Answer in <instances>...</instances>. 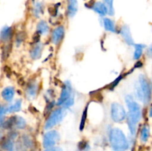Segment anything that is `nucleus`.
<instances>
[{
	"label": "nucleus",
	"instance_id": "f257e3e1",
	"mask_svg": "<svg viewBox=\"0 0 152 151\" xmlns=\"http://www.w3.org/2000/svg\"><path fill=\"white\" fill-rule=\"evenodd\" d=\"M109 142L114 151H126L129 144L124 133L119 128H114L109 134Z\"/></svg>",
	"mask_w": 152,
	"mask_h": 151
},
{
	"label": "nucleus",
	"instance_id": "f03ea898",
	"mask_svg": "<svg viewBox=\"0 0 152 151\" xmlns=\"http://www.w3.org/2000/svg\"><path fill=\"white\" fill-rule=\"evenodd\" d=\"M126 102L128 107L129 109V113L128 114L130 118H132L134 121L138 123L140 119L141 118V109L139 104L137 103L132 96L128 95L126 97Z\"/></svg>",
	"mask_w": 152,
	"mask_h": 151
},
{
	"label": "nucleus",
	"instance_id": "7ed1b4c3",
	"mask_svg": "<svg viewBox=\"0 0 152 151\" xmlns=\"http://www.w3.org/2000/svg\"><path fill=\"white\" fill-rule=\"evenodd\" d=\"M65 114H66V111L63 107L53 111V113L50 114V116L48 117V118L46 121L45 124V129L49 130V129H51L52 127H53L57 124H59L63 119Z\"/></svg>",
	"mask_w": 152,
	"mask_h": 151
},
{
	"label": "nucleus",
	"instance_id": "20e7f679",
	"mask_svg": "<svg viewBox=\"0 0 152 151\" xmlns=\"http://www.w3.org/2000/svg\"><path fill=\"white\" fill-rule=\"evenodd\" d=\"M139 84L140 87L141 91H142L143 100L142 102L144 104L148 105L151 101V87L150 85L149 81L143 75H140L139 77Z\"/></svg>",
	"mask_w": 152,
	"mask_h": 151
},
{
	"label": "nucleus",
	"instance_id": "39448f33",
	"mask_svg": "<svg viewBox=\"0 0 152 151\" xmlns=\"http://www.w3.org/2000/svg\"><path fill=\"white\" fill-rule=\"evenodd\" d=\"M111 118L115 122H121L126 118V113L124 107L120 104L114 102L111 107Z\"/></svg>",
	"mask_w": 152,
	"mask_h": 151
},
{
	"label": "nucleus",
	"instance_id": "423d86ee",
	"mask_svg": "<svg viewBox=\"0 0 152 151\" xmlns=\"http://www.w3.org/2000/svg\"><path fill=\"white\" fill-rule=\"evenodd\" d=\"M60 139V135L56 130H50L44 135L43 137V147L45 148L54 147L56 142Z\"/></svg>",
	"mask_w": 152,
	"mask_h": 151
},
{
	"label": "nucleus",
	"instance_id": "0eeeda50",
	"mask_svg": "<svg viewBox=\"0 0 152 151\" xmlns=\"http://www.w3.org/2000/svg\"><path fill=\"white\" fill-rule=\"evenodd\" d=\"M1 125L4 128H11L13 127L17 129H24L26 127V121L22 117L16 115L4 121Z\"/></svg>",
	"mask_w": 152,
	"mask_h": 151
},
{
	"label": "nucleus",
	"instance_id": "6e6552de",
	"mask_svg": "<svg viewBox=\"0 0 152 151\" xmlns=\"http://www.w3.org/2000/svg\"><path fill=\"white\" fill-rule=\"evenodd\" d=\"M72 95V87H71V83L69 81H66L62 89L60 96H59V99H58L57 105L61 106V105H63Z\"/></svg>",
	"mask_w": 152,
	"mask_h": 151
},
{
	"label": "nucleus",
	"instance_id": "1a4fd4ad",
	"mask_svg": "<svg viewBox=\"0 0 152 151\" xmlns=\"http://www.w3.org/2000/svg\"><path fill=\"white\" fill-rule=\"evenodd\" d=\"M39 91V84L37 81H31L28 83V86L25 92H26V96L28 99L31 100L35 99L37 96V93Z\"/></svg>",
	"mask_w": 152,
	"mask_h": 151
},
{
	"label": "nucleus",
	"instance_id": "9d476101",
	"mask_svg": "<svg viewBox=\"0 0 152 151\" xmlns=\"http://www.w3.org/2000/svg\"><path fill=\"white\" fill-rule=\"evenodd\" d=\"M65 35V28L64 26H58L53 30L51 36L52 42L54 44H58L62 41Z\"/></svg>",
	"mask_w": 152,
	"mask_h": 151
},
{
	"label": "nucleus",
	"instance_id": "9b49d317",
	"mask_svg": "<svg viewBox=\"0 0 152 151\" xmlns=\"http://www.w3.org/2000/svg\"><path fill=\"white\" fill-rule=\"evenodd\" d=\"M120 34H121V36L123 37L124 41L126 42V44H128L130 46L134 44L133 37H132V33H131L130 28H129L128 25H124V26L122 27Z\"/></svg>",
	"mask_w": 152,
	"mask_h": 151
},
{
	"label": "nucleus",
	"instance_id": "f8f14e48",
	"mask_svg": "<svg viewBox=\"0 0 152 151\" xmlns=\"http://www.w3.org/2000/svg\"><path fill=\"white\" fill-rule=\"evenodd\" d=\"M13 35V30L10 27H4L0 32V39L3 42L10 41Z\"/></svg>",
	"mask_w": 152,
	"mask_h": 151
},
{
	"label": "nucleus",
	"instance_id": "ddd939ff",
	"mask_svg": "<svg viewBox=\"0 0 152 151\" xmlns=\"http://www.w3.org/2000/svg\"><path fill=\"white\" fill-rule=\"evenodd\" d=\"M78 10V1L77 0H68V16L72 18L75 16Z\"/></svg>",
	"mask_w": 152,
	"mask_h": 151
},
{
	"label": "nucleus",
	"instance_id": "4468645a",
	"mask_svg": "<svg viewBox=\"0 0 152 151\" xmlns=\"http://www.w3.org/2000/svg\"><path fill=\"white\" fill-rule=\"evenodd\" d=\"M43 44L42 43H37L31 50V56L33 59H38L41 57L42 53Z\"/></svg>",
	"mask_w": 152,
	"mask_h": 151
},
{
	"label": "nucleus",
	"instance_id": "2eb2a0df",
	"mask_svg": "<svg viewBox=\"0 0 152 151\" xmlns=\"http://www.w3.org/2000/svg\"><path fill=\"white\" fill-rule=\"evenodd\" d=\"M15 94V90L12 87H7L4 88L1 92V96L3 99L7 102H11Z\"/></svg>",
	"mask_w": 152,
	"mask_h": 151
},
{
	"label": "nucleus",
	"instance_id": "dca6fc26",
	"mask_svg": "<svg viewBox=\"0 0 152 151\" xmlns=\"http://www.w3.org/2000/svg\"><path fill=\"white\" fill-rule=\"evenodd\" d=\"M92 9L94 10L96 13H99V15L102 16H105L107 14V8L105 6V4L100 1H97V2L94 3L93 6H92Z\"/></svg>",
	"mask_w": 152,
	"mask_h": 151
},
{
	"label": "nucleus",
	"instance_id": "f3484780",
	"mask_svg": "<svg viewBox=\"0 0 152 151\" xmlns=\"http://www.w3.org/2000/svg\"><path fill=\"white\" fill-rule=\"evenodd\" d=\"M37 33H38L39 34L45 35V34L48 33V32L49 27L45 21H40V22L37 24Z\"/></svg>",
	"mask_w": 152,
	"mask_h": 151
},
{
	"label": "nucleus",
	"instance_id": "a211bd4d",
	"mask_svg": "<svg viewBox=\"0 0 152 151\" xmlns=\"http://www.w3.org/2000/svg\"><path fill=\"white\" fill-rule=\"evenodd\" d=\"M22 99H18V100H16V102L13 105H10V107H7V113L19 112L21 110V107H22Z\"/></svg>",
	"mask_w": 152,
	"mask_h": 151
},
{
	"label": "nucleus",
	"instance_id": "6ab92c4d",
	"mask_svg": "<svg viewBox=\"0 0 152 151\" xmlns=\"http://www.w3.org/2000/svg\"><path fill=\"white\" fill-rule=\"evenodd\" d=\"M150 136V129L148 124H144L143 127H142L141 130L140 138L141 140L143 142H146L148 140V138Z\"/></svg>",
	"mask_w": 152,
	"mask_h": 151
},
{
	"label": "nucleus",
	"instance_id": "aec40b11",
	"mask_svg": "<svg viewBox=\"0 0 152 151\" xmlns=\"http://www.w3.org/2000/svg\"><path fill=\"white\" fill-rule=\"evenodd\" d=\"M103 25L105 27V30L110 32H116L115 26H114V23L112 20H111L108 18H105L103 19Z\"/></svg>",
	"mask_w": 152,
	"mask_h": 151
},
{
	"label": "nucleus",
	"instance_id": "412c9836",
	"mask_svg": "<svg viewBox=\"0 0 152 151\" xmlns=\"http://www.w3.org/2000/svg\"><path fill=\"white\" fill-rule=\"evenodd\" d=\"M127 122L131 133H132V135H135V133H136L137 132V122L134 121V120L132 119V118H130L129 115H128L127 117Z\"/></svg>",
	"mask_w": 152,
	"mask_h": 151
},
{
	"label": "nucleus",
	"instance_id": "4be33fe9",
	"mask_svg": "<svg viewBox=\"0 0 152 151\" xmlns=\"http://www.w3.org/2000/svg\"><path fill=\"white\" fill-rule=\"evenodd\" d=\"M104 4L107 8V13L110 16H113L114 14V0H104Z\"/></svg>",
	"mask_w": 152,
	"mask_h": 151
},
{
	"label": "nucleus",
	"instance_id": "5701e85b",
	"mask_svg": "<svg viewBox=\"0 0 152 151\" xmlns=\"http://www.w3.org/2000/svg\"><path fill=\"white\" fill-rule=\"evenodd\" d=\"M1 147L7 151H13V149H14L13 142L10 139H5L4 141H3L2 144H1Z\"/></svg>",
	"mask_w": 152,
	"mask_h": 151
},
{
	"label": "nucleus",
	"instance_id": "b1692460",
	"mask_svg": "<svg viewBox=\"0 0 152 151\" xmlns=\"http://www.w3.org/2000/svg\"><path fill=\"white\" fill-rule=\"evenodd\" d=\"M136 47L135 49L134 53V59H138L141 57L142 54V48L145 47V45H142V44H134Z\"/></svg>",
	"mask_w": 152,
	"mask_h": 151
},
{
	"label": "nucleus",
	"instance_id": "393cba45",
	"mask_svg": "<svg viewBox=\"0 0 152 151\" xmlns=\"http://www.w3.org/2000/svg\"><path fill=\"white\" fill-rule=\"evenodd\" d=\"M88 105L85 108L84 111H83V115H82V118H81V121H80V130H83L85 127V124H86V118H87V113H88Z\"/></svg>",
	"mask_w": 152,
	"mask_h": 151
},
{
	"label": "nucleus",
	"instance_id": "a878e982",
	"mask_svg": "<svg viewBox=\"0 0 152 151\" xmlns=\"http://www.w3.org/2000/svg\"><path fill=\"white\" fill-rule=\"evenodd\" d=\"M7 113V107L2 105H0V125L3 124L5 114Z\"/></svg>",
	"mask_w": 152,
	"mask_h": 151
},
{
	"label": "nucleus",
	"instance_id": "bb28decb",
	"mask_svg": "<svg viewBox=\"0 0 152 151\" xmlns=\"http://www.w3.org/2000/svg\"><path fill=\"white\" fill-rule=\"evenodd\" d=\"M74 94H73L72 96H71V97H70L69 99H68V100H67L63 105H62V107H63L64 109H67V108L71 107L74 105Z\"/></svg>",
	"mask_w": 152,
	"mask_h": 151
},
{
	"label": "nucleus",
	"instance_id": "cd10ccee",
	"mask_svg": "<svg viewBox=\"0 0 152 151\" xmlns=\"http://www.w3.org/2000/svg\"><path fill=\"white\" fill-rule=\"evenodd\" d=\"M25 34L23 32H19L18 33L17 35H16V42L18 45L21 44L22 41L25 40Z\"/></svg>",
	"mask_w": 152,
	"mask_h": 151
},
{
	"label": "nucleus",
	"instance_id": "c85d7f7f",
	"mask_svg": "<svg viewBox=\"0 0 152 151\" xmlns=\"http://www.w3.org/2000/svg\"><path fill=\"white\" fill-rule=\"evenodd\" d=\"M40 13H42V4L41 3H37L35 5L34 13L36 15H39Z\"/></svg>",
	"mask_w": 152,
	"mask_h": 151
},
{
	"label": "nucleus",
	"instance_id": "c756f323",
	"mask_svg": "<svg viewBox=\"0 0 152 151\" xmlns=\"http://www.w3.org/2000/svg\"><path fill=\"white\" fill-rule=\"evenodd\" d=\"M9 45H6L5 47H4V50H3V52H2V59H7V57L8 56L9 53H10V47H8Z\"/></svg>",
	"mask_w": 152,
	"mask_h": 151
},
{
	"label": "nucleus",
	"instance_id": "7c9ffc66",
	"mask_svg": "<svg viewBox=\"0 0 152 151\" xmlns=\"http://www.w3.org/2000/svg\"><path fill=\"white\" fill-rule=\"evenodd\" d=\"M123 75H120V76L117 78V79H115L112 83H111V84H110L109 88L111 89V90H112V89H114V87L117 85V84L120 82V81L122 79V78H123Z\"/></svg>",
	"mask_w": 152,
	"mask_h": 151
},
{
	"label": "nucleus",
	"instance_id": "2f4dec72",
	"mask_svg": "<svg viewBox=\"0 0 152 151\" xmlns=\"http://www.w3.org/2000/svg\"><path fill=\"white\" fill-rule=\"evenodd\" d=\"M103 97H102L101 93H93V100L96 101V102H102Z\"/></svg>",
	"mask_w": 152,
	"mask_h": 151
},
{
	"label": "nucleus",
	"instance_id": "473e14b6",
	"mask_svg": "<svg viewBox=\"0 0 152 151\" xmlns=\"http://www.w3.org/2000/svg\"><path fill=\"white\" fill-rule=\"evenodd\" d=\"M45 151H62V149L60 147H51L46 148Z\"/></svg>",
	"mask_w": 152,
	"mask_h": 151
},
{
	"label": "nucleus",
	"instance_id": "72a5a7b5",
	"mask_svg": "<svg viewBox=\"0 0 152 151\" xmlns=\"http://www.w3.org/2000/svg\"><path fill=\"white\" fill-rule=\"evenodd\" d=\"M142 65V62H137V63L136 65H135V68H140V67H141Z\"/></svg>",
	"mask_w": 152,
	"mask_h": 151
},
{
	"label": "nucleus",
	"instance_id": "f704fd0d",
	"mask_svg": "<svg viewBox=\"0 0 152 151\" xmlns=\"http://www.w3.org/2000/svg\"><path fill=\"white\" fill-rule=\"evenodd\" d=\"M148 53L149 54V57H151V47H149L148 50Z\"/></svg>",
	"mask_w": 152,
	"mask_h": 151
},
{
	"label": "nucleus",
	"instance_id": "c9c22d12",
	"mask_svg": "<svg viewBox=\"0 0 152 151\" xmlns=\"http://www.w3.org/2000/svg\"><path fill=\"white\" fill-rule=\"evenodd\" d=\"M2 136H3V133H2V132H1V130H0V140H1V139H2Z\"/></svg>",
	"mask_w": 152,
	"mask_h": 151
}]
</instances>
